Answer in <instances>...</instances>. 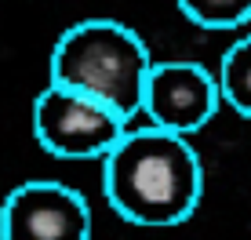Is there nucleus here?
Masks as SVG:
<instances>
[{
  "mask_svg": "<svg viewBox=\"0 0 251 240\" xmlns=\"http://www.w3.org/2000/svg\"><path fill=\"white\" fill-rule=\"evenodd\" d=\"M102 193L131 226L168 229L186 222L204 196V164L186 135L127 127L102 157Z\"/></svg>",
  "mask_w": 251,
  "mask_h": 240,
  "instance_id": "obj_1",
  "label": "nucleus"
},
{
  "mask_svg": "<svg viewBox=\"0 0 251 240\" xmlns=\"http://www.w3.org/2000/svg\"><path fill=\"white\" fill-rule=\"evenodd\" d=\"M150 70L153 55L146 40L113 19H84L69 25L51 51V84L106 102L127 120L142 113Z\"/></svg>",
  "mask_w": 251,
  "mask_h": 240,
  "instance_id": "obj_2",
  "label": "nucleus"
},
{
  "mask_svg": "<svg viewBox=\"0 0 251 240\" xmlns=\"http://www.w3.org/2000/svg\"><path fill=\"white\" fill-rule=\"evenodd\" d=\"M127 127L131 120L113 106L62 84H48L33 102V135L58 160H102Z\"/></svg>",
  "mask_w": 251,
  "mask_h": 240,
  "instance_id": "obj_3",
  "label": "nucleus"
},
{
  "mask_svg": "<svg viewBox=\"0 0 251 240\" xmlns=\"http://www.w3.org/2000/svg\"><path fill=\"white\" fill-rule=\"evenodd\" d=\"M0 240H91V208L73 186L22 182L0 204Z\"/></svg>",
  "mask_w": 251,
  "mask_h": 240,
  "instance_id": "obj_4",
  "label": "nucleus"
},
{
  "mask_svg": "<svg viewBox=\"0 0 251 240\" xmlns=\"http://www.w3.org/2000/svg\"><path fill=\"white\" fill-rule=\"evenodd\" d=\"M219 106V80L204 66L186 62V58H168V62H153L150 76H146L138 117H146V124L153 127L189 139L193 131L211 124Z\"/></svg>",
  "mask_w": 251,
  "mask_h": 240,
  "instance_id": "obj_5",
  "label": "nucleus"
},
{
  "mask_svg": "<svg viewBox=\"0 0 251 240\" xmlns=\"http://www.w3.org/2000/svg\"><path fill=\"white\" fill-rule=\"evenodd\" d=\"M219 95L233 113L251 120V37H240L219 62Z\"/></svg>",
  "mask_w": 251,
  "mask_h": 240,
  "instance_id": "obj_6",
  "label": "nucleus"
},
{
  "mask_svg": "<svg viewBox=\"0 0 251 240\" xmlns=\"http://www.w3.org/2000/svg\"><path fill=\"white\" fill-rule=\"evenodd\" d=\"M178 7L201 29H237L251 22V0H178Z\"/></svg>",
  "mask_w": 251,
  "mask_h": 240,
  "instance_id": "obj_7",
  "label": "nucleus"
}]
</instances>
